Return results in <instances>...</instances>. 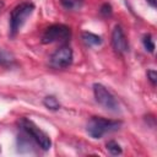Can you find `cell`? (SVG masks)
Segmentation results:
<instances>
[{
	"label": "cell",
	"mask_w": 157,
	"mask_h": 157,
	"mask_svg": "<svg viewBox=\"0 0 157 157\" xmlns=\"http://www.w3.org/2000/svg\"><path fill=\"white\" fill-rule=\"evenodd\" d=\"M147 78H148V81L151 82L152 86H156V83H157V72H156V70H148L147 71Z\"/></svg>",
	"instance_id": "obj_15"
},
{
	"label": "cell",
	"mask_w": 157,
	"mask_h": 157,
	"mask_svg": "<svg viewBox=\"0 0 157 157\" xmlns=\"http://www.w3.org/2000/svg\"><path fill=\"white\" fill-rule=\"evenodd\" d=\"M34 10V5L32 2H21L18 5H16L12 10H11V13H10V37L13 38L20 28L22 27V25L25 23V21L27 20L28 16H31V13L33 12Z\"/></svg>",
	"instance_id": "obj_3"
},
{
	"label": "cell",
	"mask_w": 157,
	"mask_h": 157,
	"mask_svg": "<svg viewBox=\"0 0 157 157\" xmlns=\"http://www.w3.org/2000/svg\"><path fill=\"white\" fill-rule=\"evenodd\" d=\"M112 47L118 54H125L129 52V42L123 28L117 25L112 32Z\"/></svg>",
	"instance_id": "obj_7"
},
{
	"label": "cell",
	"mask_w": 157,
	"mask_h": 157,
	"mask_svg": "<svg viewBox=\"0 0 157 157\" xmlns=\"http://www.w3.org/2000/svg\"><path fill=\"white\" fill-rule=\"evenodd\" d=\"M121 125L119 120H112L103 117H92L86 126L87 134L92 139H101L108 132L117 131Z\"/></svg>",
	"instance_id": "obj_1"
},
{
	"label": "cell",
	"mask_w": 157,
	"mask_h": 157,
	"mask_svg": "<svg viewBox=\"0 0 157 157\" xmlns=\"http://www.w3.org/2000/svg\"><path fill=\"white\" fill-rule=\"evenodd\" d=\"M12 63H13V56L5 50H0V65L9 66Z\"/></svg>",
	"instance_id": "obj_12"
},
{
	"label": "cell",
	"mask_w": 157,
	"mask_h": 157,
	"mask_svg": "<svg viewBox=\"0 0 157 157\" xmlns=\"http://www.w3.org/2000/svg\"><path fill=\"white\" fill-rule=\"evenodd\" d=\"M148 4H150V6H152L153 9L156 7V0H146Z\"/></svg>",
	"instance_id": "obj_16"
},
{
	"label": "cell",
	"mask_w": 157,
	"mask_h": 157,
	"mask_svg": "<svg viewBox=\"0 0 157 157\" xmlns=\"http://www.w3.org/2000/svg\"><path fill=\"white\" fill-rule=\"evenodd\" d=\"M99 12H101V15H103V16H110V15H112V6H110V4L104 2V4L101 6Z\"/></svg>",
	"instance_id": "obj_14"
},
{
	"label": "cell",
	"mask_w": 157,
	"mask_h": 157,
	"mask_svg": "<svg viewBox=\"0 0 157 157\" xmlns=\"http://www.w3.org/2000/svg\"><path fill=\"white\" fill-rule=\"evenodd\" d=\"M105 147H107L108 152H109L110 155H113V156H118V155H120V153L123 152L120 145H119L118 142L113 141V140H112V141H108L107 145H105Z\"/></svg>",
	"instance_id": "obj_11"
},
{
	"label": "cell",
	"mask_w": 157,
	"mask_h": 157,
	"mask_svg": "<svg viewBox=\"0 0 157 157\" xmlns=\"http://www.w3.org/2000/svg\"><path fill=\"white\" fill-rule=\"evenodd\" d=\"M71 38V29L69 26L63 23H55L45 28L42 34V43L50 44L55 42L65 43Z\"/></svg>",
	"instance_id": "obj_4"
},
{
	"label": "cell",
	"mask_w": 157,
	"mask_h": 157,
	"mask_svg": "<svg viewBox=\"0 0 157 157\" xmlns=\"http://www.w3.org/2000/svg\"><path fill=\"white\" fill-rule=\"evenodd\" d=\"M142 44L145 47V49L150 53H153L155 52V42L151 37V34H145L144 38H142Z\"/></svg>",
	"instance_id": "obj_13"
},
{
	"label": "cell",
	"mask_w": 157,
	"mask_h": 157,
	"mask_svg": "<svg viewBox=\"0 0 157 157\" xmlns=\"http://www.w3.org/2000/svg\"><path fill=\"white\" fill-rule=\"evenodd\" d=\"M4 7H5V4H4V1H2V0H0V11H1Z\"/></svg>",
	"instance_id": "obj_17"
},
{
	"label": "cell",
	"mask_w": 157,
	"mask_h": 157,
	"mask_svg": "<svg viewBox=\"0 0 157 157\" xmlns=\"http://www.w3.org/2000/svg\"><path fill=\"white\" fill-rule=\"evenodd\" d=\"M93 94L96 98V102L102 105L104 109L110 110V112H119V104L115 97L104 87L102 83H93Z\"/></svg>",
	"instance_id": "obj_5"
},
{
	"label": "cell",
	"mask_w": 157,
	"mask_h": 157,
	"mask_svg": "<svg viewBox=\"0 0 157 157\" xmlns=\"http://www.w3.org/2000/svg\"><path fill=\"white\" fill-rule=\"evenodd\" d=\"M43 104L49 110H59L60 109V102L54 96H47L43 99Z\"/></svg>",
	"instance_id": "obj_9"
},
{
	"label": "cell",
	"mask_w": 157,
	"mask_h": 157,
	"mask_svg": "<svg viewBox=\"0 0 157 157\" xmlns=\"http://www.w3.org/2000/svg\"><path fill=\"white\" fill-rule=\"evenodd\" d=\"M72 49L64 44L59 47L49 58V65L53 69H65L71 65L72 63Z\"/></svg>",
	"instance_id": "obj_6"
},
{
	"label": "cell",
	"mask_w": 157,
	"mask_h": 157,
	"mask_svg": "<svg viewBox=\"0 0 157 157\" xmlns=\"http://www.w3.org/2000/svg\"><path fill=\"white\" fill-rule=\"evenodd\" d=\"M20 129L25 131L34 141V144L43 151H48L52 147V140L49 135L44 132L38 125H36L34 121H32L31 119L22 118L20 120Z\"/></svg>",
	"instance_id": "obj_2"
},
{
	"label": "cell",
	"mask_w": 157,
	"mask_h": 157,
	"mask_svg": "<svg viewBox=\"0 0 157 157\" xmlns=\"http://www.w3.org/2000/svg\"><path fill=\"white\" fill-rule=\"evenodd\" d=\"M60 2L66 10L71 11H77L83 5V0H60Z\"/></svg>",
	"instance_id": "obj_10"
},
{
	"label": "cell",
	"mask_w": 157,
	"mask_h": 157,
	"mask_svg": "<svg viewBox=\"0 0 157 157\" xmlns=\"http://www.w3.org/2000/svg\"><path fill=\"white\" fill-rule=\"evenodd\" d=\"M82 39L85 42L86 45L88 47H96V45H101L102 44V38L92 32H83L82 33Z\"/></svg>",
	"instance_id": "obj_8"
}]
</instances>
